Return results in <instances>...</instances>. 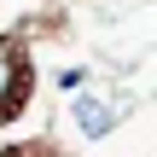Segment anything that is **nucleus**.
I'll return each instance as SVG.
<instances>
[{
    "instance_id": "obj_2",
    "label": "nucleus",
    "mask_w": 157,
    "mask_h": 157,
    "mask_svg": "<svg viewBox=\"0 0 157 157\" xmlns=\"http://www.w3.org/2000/svg\"><path fill=\"white\" fill-rule=\"evenodd\" d=\"M76 122H82L87 134H105V128L117 122V111H105V105H93V99H76Z\"/></svg>"
},
{
    "instance_id": "obj_3",
    "label": "nucleus",
    "mask_w": 157,
    "mask_h": 157,
    "mask_svg": "<svg viewBox=\"0 0 157 157\" xmlns=\"http://www.w3.org/2000/svg\"><path fill=\"white\" fill-rule=\"evenodd\" d=\"M6 157H52V146H12Z\"/></svg>"
},
{
    "instance_id": "obj_1",
    "label": "nucleus",
    "mask_w": 157,
    "mask_h": 157,
    "mask_svg": "<svg viewBox=\"0 0 157 157\" xmlns=\"http://www.w3.org/2000/svg\"><path fill=\"white\" fill-rule=\"evenodd\" d=\"M29 82H35L29 58H23L12 41H0V122H12V117L29 105Z\"/></svg>"
}]
</instances>
